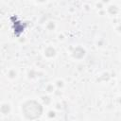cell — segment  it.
<instances>
[{"instance_id":"9c48e42d","label":"cell","mask_w":121,"mask_h":121,"mask_svg":"<svg viewBox=\"0 0 121 121\" xmlns=\"http://www.w3.org/2000/svg\"><path fill=\"white\" fill-rule=\"evenodd\" d=\"M46 91H47L48 93H52V92L54 91V86H53L52 84L47 85V86H46Z\"/></svg>"},{"instance_id":"30bf717a","label":"cell","mask_w":121,"mask_h":121,"mask_svg":"<svg viewBox=\"0 0 121 121\" xmlns=\"http://www.w3.org/2000/svg\"><path fill=\"white\" fill-rule=\"evenodd\" d=\"M35 74H36V72L34 71V70H30L29 72H28V78H34L35 77Z\"/></svg>"},{"instance_id":"ba28073f","label":"cell","mask_w":121,"mask_h":121,"mask_svg":"<svg viewBox=\"0 0 121 121\" xmlns=\"http://www.w3.org/2000/svg\"><path fill=\"white\" fill-rule=\"evenodd\" d=\"M42 99H43V102L44 104H49L50 103V97L49 96H43Z\"/></svg>"},{"instance_id":"5b68a950","label":"cell","mask_w":121,"mask_h":121,"mask_svg":"<svg viewBox=\"0 0 121 121\" xmlns=\"http://www.w3.org/2000/svg\"><path fill=\"white\" fill-rule=\"evenodd\" d=\"M8 77L9 78H15L16 77H17V71L15 70V69H10L9 72H8Z\"/></svg>"},{"instance_id":"6da1fadb","label":"cell","mask_w":121,"mask_h":121,"mask_svg":"<svg viewBox=\"0 0 121 121\" xmlns=\"http://www.w3.org/2000/svg\"><path fill=\"white\" fill-rule=\"evenodd\" d=\"M24 117L27 120H35L39 118L43 113V106L40 102L34 99L26 100L21 107Z\"/></svg>"},{"instance_id":"52a82bcc","label":"cell","mask_w":121,"mask_h":121,"mask_svg":"<svg viewBox=\"0 0 121 121\" xmlns=\"http://www.w3.org/2000/svg\"><path fill=\"white\" fill-rule=\"evenodd\" d=\"M46 26H47V28H48L49 30H53V29L55 28V24H54L53 22H49Z\"/></svg>"},{"instance_id":"277c9868","label":"cell","mask_w":121,"mask_h":121,"mask_svg":"<svg viewBox=\"0 0 121 121\" xmlns=\"http://www.w3.org/2000/svg\"><path fill=\"white\" fill-rule=\"evenodd\" d=\"M0 111H1L2 114H4V115L9 114V113L10 112V111H11V107H10V105H9V103H3V104L1 105Z\"/></svg>"},{"instance_id":"7a4b0ae2","label":"cell","mask_w":121,"mask_h":121,"mask_svg":"<svg viewBox=\"0 0 121 121\" xmlns=\"http://www.w3.org/2000/svg\"><path fill=\"white\" fill-rule=\"evenodd\" d=\"M85 54H86V51H85V49H84L83 47H81V46H77V47H75V48L73 49V51H72V57H73L74 59H77V60L82 59V58L85 56Z\"/></svg>"},{"instance_id":"8992f818","label":"cell","mask_w":121,"mask_h":121,"mask_svg":"<svg viewBox=\"0 0 121 121\" xmlns=\"http://www.w3.org/2000/svg\"><path fill=\"white\" fill-rule=\"evenodd\" d=\"M109 12H110L111 14H115V13L118 12V8H117L116 6H111V7L109 8Z\"/></svg>"},{"instance_id":"3957f363","label":"cell","mask_w":121,"mask_h":121,"mask_svg":"<svg viewBox=\"0 0 121 121\" xmlns=\"http://www.w3.org/2000/svg\"><path fill=\"white\" fill-rule=\"evenodd\" d=\"M56 49L53 46H47L44 49V56L47 58H53L56 56Z\"/></svg>"},{"instance_id":"7c38bea8","label":"cell","mask_w":121,"mask_h":121,"mask_svg":"<svg viewBox=\"0 0 121 121\" xmlns=\"http://www.w3.org/2000/svg\"><path fill=\"white\" fill-rule=\"evenodd\" d=\"M49 116H50V117H54V116H55V112H52V111H51V112H49Z\"/></svg>"},{"instance_id":"4fadbf2b","label":"cell","mask_w":121,"mask_h":121,"mask_svg":"<svg viewBox=\"0 0 121 121\" xmlns=\"http://www.w3.org/2000/svg\"><path fill=\"white\" fill-rule=\"evenodd\" d=\"M117 30H118L119 32H121V26H119L117 27Z\"/></svg>"},{"instance_id":"8fae6325","label":"cell","mask_w":121,"mask_h":121,"mask_svg":"<svg viewBox=\"0 0 121 121\" xmlns=\"http://www.w3.org/2000/svg\"><path fill=\"white\" fill-rule=\"evenodd\" d=\"M57 85H58L59 87H62V86H63V82H62L61 80H58V81H57Z\"/></svg>"}]
</instances>
